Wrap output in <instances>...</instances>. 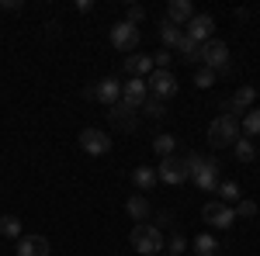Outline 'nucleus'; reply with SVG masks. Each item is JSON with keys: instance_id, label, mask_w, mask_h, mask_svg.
Masks as SVG:
<instances>
[{"instance_id": "nucleus-1", "label": "nucleus", "mask_w": 260, "mask_h": 256, "mask_svg": "<svg viewBox=\"0 0 260 256\" xmlns=\"http://www.w3.org/2000/svg\"><path fill=\"white\" fill-rule=\"evenodd\" d=\"M184 166H187V180H194V187L205 191V194H215L219 191V159L215 156H201V153H187L184 156Z\"/></svg>"}, {"instance_id": "nucleus-2", "label": "nucleus", "mask_w": 260, "mask_h": 256, "mask_svg": "<svg viewBox=\"0 0 260 256\" xmlns=\"http://www.w3.org/2000/svg\"><path fill=\"white\" fill-rule=\"evenodd\" d=\"M240 118L236 115H219V118L208 125V145L212 149H229L236 138H240Z\"/></svg>"}, {"instance_id": "nucleus-3", "label": "nucleus", "mask_w": 260, "mask_h": 256, "mask_svg": "<svg viewBox=\"0 0 260 256\" xmlns=\"http://www.w3.org/2000/svg\"><path fill=\"white\" fill-rule=\"evenodd\" d=\"M128 242H132V249H139L142 256H156L163 249V232H160V225L142 222V225H136V229H132Z\"/></svg>"}, {"instance_id": "nucleus-4", "label": "nucleus", "mask_w": 260, "mask_h": 256, "mask_svg": "<svg viewBox=\"0 0 260 256\" xmlns=\"http://www.w3.org/2000/svg\"><path fill=\"white\" fill-rule=\"evenodd\" d=\"M198 62L205 66V69H212V73H222L225 66H229V45L219 39H212V42H205L198 49Z\"/></svg>"}, {"instance_id": "nucleus-5", "label": "nucleus", "mask_w": 260, "mask_h": 256, "mask_svg": "<svg viewBox=\"0 0 260 256\" xmlns=\"http://www.w3.org/2000/svg\"><path fill=\"white\" fill-rule=\"evenodd\" d=\"M83 97L98 100V104H104V107H115V104L121 100V83H118V77H104V80H98V83H90V87L83 90Z\"/></svg>"}, {"instance_id": "nucleus-6", "label": "nucleus", "mask_w": 260, "mask_h": 256, "mask_svg": "<svg viewBox=\"0 0 260 256\" xmlns=\"http://www.w3.org/2000/svg\"><path fill=\"white\" fill-rule=\"evenodd\" d=\"M146 87H149V94L153 97H160V100H170V97H177V77L170 73V69H153L149 77H146Z\"/></svg>"}, {"instance_id": "nucleus-7", "label": "nucleus", "mask_w": 260, "mask_h": 256, "mask_svg": "<svg viewBox=\"0 0 260 256\" xmlns=\"http://www.w3.org/2000/svg\"><path fill=\"white\" fill-rule=\"evenodd\" d=\"M201 218H205L212 229H222V232L236 225V211H233L229 204H222V201H208V204L201 208Z\"/></svg>"}, {"instance_id": "nucleus-8", "label": "nucleus", "mask_w": 260, "mask_h": 256, "mask_svg": "<svg viewBox=\"0 0 260 256\" xmlns=\"http://www.w3.org/2000/svg\"><path fill=\"white\" fill-rule=\"evenodd\" d=\"M139 39H142V31L136 24H128V21L111 24V45H115L118 52H136V49H139Z\"/></svg>"}, {"instance_id": "nucleus-9", "label": "nucleus", "mask_w": 260, "mask_h": 256, "mask_svg": "<svg viewBox=\"0 0 260 256\" xmlns=\"http://www.w3.org/2000/svg\"><path fill=\"white\" fill-rule=\"evenodd\" d=\"M80 149L87 156H108L111 153V135L104 128H83L80 132Z\"/></svg>"}, {"instance_id": "nucleus-10", "label": "nucleus", "mask_w": 260, "mask_h": 256, "mask_svg": "<svg viewBox=\"0 0 260 256\" xmlns=\"http://www.w3.org/2000/svg\"><path fill=\"white\" fill-rule=\"evenodd\" d=\"M156 177H160L163 184H170V187H180V184L187 180L184 156H167V159H160V166H156Z\"/></svg>"}, {"instance_id": "nucleus-11", "label": "nucleus", "mask_w": 260, "mask_h": 256, "mask_svg": "<svg viewBox=\"0 0 260 256\" xmlns=\"http://www.w3.org/2000/svg\"><path fill=\"white\" fill-rule=\"evenodd\" d=\"M212 31H215V18L212 14H194V18L184 24V35L191 42H198V45L212 42Z\"/></svg>"}, {"instance_id": "nucleus-12", "label": "nucleus", "mask_w": 260, "mask_h": 256, "mask_svg": "<svg viewBox=\"0 0 260 256\" xmlns=\"http://www.w3.org/2000/svg\"><path fill=\"white\" fill-rule=\"evenodd\" d=\"M146 97H149L146 80H132V77H128V83H121V100H125L128 107H136V111H139L142 104H146Z\"/></svg>"}, {"instance_id": "nucleus-13", "label": "nucleus", "mask_w": 260, "mask_h": 256, "mask_svg": "<svg viewBox=\"0 0 260 256\" xmlns=\"http://www.w3.org/2000/svg\"><path fill=\"white\" fill-rule=\"evenodd\" d=\"M49 249H52V246H49L45 236H21L14 253L18 256H49Z\"/></svg>"}, {"instance_id": "nucleus-14", "label": "nucleus", "mask_w": 260, "mask_h": 256, "mask_svg": "<svg viewBox=\"0 0 260 256\" xmlns=\"http://www.w3.org/2000/svg\"><path fill=\"white\" fill-rule=\"evenodd\" d=\"M253 104H257V90H253V87L246 83V87H240V90H236L233 97L225 100V111H243V115H246V111H250Z\"/></svg>"}, {"instance_id": "nucleus-15", "label": "nucleus", "mask_w": 260, "mask_h": 256, "mask_svg": "<svg viewBox=\"0 0 260 256\" xmlns=\"http://www.w3.org/2000/svg\"><path fill=\"white\" fill-rule=\"evenodd\" d=\"M191 18H194V7H191L187 0H170V4H167V18H163V21H170V24L184 28Z\"/></svg>"}, {"instance_id": "nucleus-16", "label": "nucleus", "mask_w": 260, "mask_h": 256, "mask_svg": "<svg viewBox=\"0 0 260 256\" xmlns=\"http://www.w3.org/2000/svg\"><path fill=\"white\" fill-rule=\"evenodd\" d=\"M125 73L132 80H146L149 73H153V56H125Z\"/></svg>"}, {"instance_id": "nucleus-17", "label": "nucleus", "mask_w": 260, "mask_h": 256, "mask_svg": "<svg viewBox=\"0 0 260 256\" xmlns=\"http://www.w3.org/2000/svg\"><path fill=\"white\" fill-rule=\"evenodd\" d=\"M132 184H136L139 191H153V187L160 184V177H156V166H136V170H132Z\"/></svg>"}, {"instance_id": "nucleus-18", "label": "nucleus", "mask_w": 260, "mask_h": 256, "mask_svg": "<svg viewBox=\"0 0 260 256\" xmlns=\"http://www.w3.org/2000/svg\"><path fill=\"white\" fill-rule=\"evenodd\" d=\"M180 39H184V28L170 24V21H163V24H160V42H163V49H167V52H170V49H177Z\"/></svg>"}, {"instance_id": "nucleus-19", "label": "nucleus", "mask_w": 260, "mask_h": 256, "mask_svg": "<svg viewBox=\"0 0 260 256\" xmlns=\"http://www.w3.org/2000/svg\"><path fill=\"white\" fill-rule=\"evenodd\" d=\"M125 211H128V215H132V218L142 225V222L149 218V201H146L142 194H132L128 201H125Z\"/></svg>"}, {"instance_id": "nucleus-20", "label": "nucleus", "mask_w": 260, "mask_h": 256, "mask_svg": "<svg viewBox=\"0 0 260 256\" xmlns=\"http://www.w3.org/2000/svg\"><path fill=\"white\" fill-rule=\"evenodd\" d=\"M240 132H243V138H257L260 135V107H250V111L243 115Z\"/></svg>"}, {"instance_id": "nucleus-21", "label": "nucleus", "mask_w": 260, "mask_h": 256, "mask_svg": "<svg viewBox=\"0 0 260 256\" xmlns=\"http://www.w3.org/2000/svg\"><path fill=\"white\" fill-rule=\"evenodd\" d=\"M233 153H236V159H240V163H253V159H257V145H253V138H236V142H233Z\"/></svg>"}, {"instance_id": "nucleus-22", "label": "nucleus", "mask_w": 260, "mask_h": 256, "mask_svg": "<svg viewBox=\"0 0 260 256\" xmlns=\"http://www.w3.org/2000/svg\"><path fill=\"white\" fill-rule=\"evenodd\" d=\"M215 253H219L215 236H194V256H215Z\"/></svg>"}, {"instance_id": "nucleus-23", "label": "nucleus", "mask_w": 260, "mask_h": 256, "mask_svg": "<svg viewBox=\"0 0 260 256\" xmlns=\"http://www.w3.org/2000/svg\"><path fill=\"white\" fill-rule=\"evenodd\" d=\"M215 194H222V197H219L222 204H236V201L243 197V194H240V184H236V180H222Z\"/></svg>"}, {"instance_id": "nucleus-24", "label": "nucleus", "mask_w": 260, "mask_h": 256, "mask_svg": "<svg viewBox=\"0 0 260 256\" xmlns=\"http://www.w3.org/2000/svg\"><path fill=\"white\" fill-rule=\"evenodd\" d=\"M108 115H111V118L118 121L121 128H132V121H128V115H139V111H136V107H128L125 100H118V104H115V107H111Z\"/></svg>"}, {"instance_id": "nucleus-25", "label": "nucleus", "mask_w": 260, "mask_h": 256, "mask_svg": "<svg viewBox=\"0 0 260 256\" xmlns=\"http://www.w3.org/2000/svg\"><path fill=\"white\" fill-rule=\"evenodd\" d=\"M153 149H156V156H160V159L174 156V149H177V138H174V135H156V138H153Z\"/></svg>"}, {"instance_id": "nucleus-26", "label": "nucleus", "mask_w": 260, "mask_h": 256, "mask_svg": "<svg viewBox=\"0 0 260 256\" xmlns=\"http://www.w3.org/2000/svg\"><path fill=\"white\" fill-rule=\"evenodd\" d=\"M0 236L21 239V218L18 215H4V218H0Z\"/></svg>"}, {"instance_id": "nucleus-27", "label": "nucleus", "mask_w": 260, "mask_h": 256, "mask_svg": "<svg viewBox=\"0 0 260 256\" xmlns=\"http://www.w3.org/2000/svg\"><path fill=\"white\" fill-rule=\"evenodd\" d=\"M139 111H146L149 118H163V115H167V100H160V97H153V94H149Z\"/></svg>"}, {"instance_id": "nucleus-28", "label": "nucleus", "mask_w": 260, "mask_h": 256, "mask_svg": "<svg viewBox=\"0 0 260 256\" xmlns=\"http://www.w3.org/2000/svg\"><path fill=\"white\" fill-rule=\"evenodd\" d=\"M198 49H201V45H198V42H191L187 35H184V39H180V45H177V52H180L187 62H191V66L198 62Z\"/></svg>"}, {"instance_id": "nucleus-29", "label": "nucleus", "mask_w": 260, "mask_h": 256, "mask_svg": "<svg viewBox=\"0 0 260 256\" xmlns=\"http://www.w3.org/2000/svg\"><path fill=\"white\" fill-rule=\"evenodd\" d=\"M215 77H219V73H212V69H205V66H201L198 73H194V87L208 90V87H215Z\"/></svg>"}, {"instance_id": "nucleus-30", "label": "nucleus", "mask_w": 260, "mask_h": 256, "mask_svg": "<svg viewBox=\"0 0 260 256\" xmlns=\"http://www.w3.org/2000/svg\"><path fill=\"white\" fill-rule=\"evenodd\" d=\"M233 211H236V218H253V215H257V204H253V201H246V197H240Z\"/></svg>"}, {"instance_id": "nucleus-31", "label": "nucleus", "mask_w": 260, "mask_h": 256, "mask_svg": "<svg viewBox=\"0 0 260 256\" xmlns=\"http://www.w3.org/2000/svg\"><path fill=\"white\" fill-rule=\"evenodd\" d=\"M142 18H146V11H142L139 4H128V7H125V21H128V24H136V28H139Z\"/></svg>"}, {"instance_id": "nucleus-32", "label": "nucleus", "mask_w": 260, "mask_h": 256, "mask_svg": "<svg viewBox=\"0 0 260 256\" xmlns=\"http://www.w3.org/2000/svg\"><path fill=\"white\" fill-rule=\"evenodd\" d=\"M170 59H174V56H170L167 49H160V52L153 56V69H170Z\"/></svg>"}, {"instance_id": "nucleus-33", "label": "nucleus", "mask_w": 260, "mask_h": 256, "mask_svg": "<svg viewBox=\"0 0 260 256\" xmlns=\"http://www.w3.org/2000/svg\"><path fill=\"white\" fill-rule=\"evenodd\" d=\"M187 249V239L180 236V232H174V239H170V256H180Z\"/></svg>"}, {"instance_id": "nucleus-34", "label": "nucleus", "mask_w": 260, "mask_h": 256, "mask_svg": "<svg viewBox=\"0 0 260 256\" xmlns=\"http://www.w3.org/2000/svg\"><path fill=\"white\" fill-rule=\"evenodd\" d=\"M4 11H21V0H0Z\"/></svg>"}, {"instance_id": "nucleus-35", "label": "nucleus", "mask_w": 260, "mask_h": 256, "mask_svg": "<svg viewBox=\"0 0 260 256\" xmlns=\"http://www.w3.org/2000/svg\"><path fill=\"white\" fill-rule=\"evenodd\" d=\"M77 11H80V14H87V11H94V4H90V0H77Z\"/></svg>"}, {"instance_id": "nucleus-36", "label": "nucleus", "mask_w": 260, "mask_h": 256, "mask_svg": "<svg viewBox=\"0 0 260 256\" xmlns=\"http://www.w3.org/2000/svg\"><path fill=\"white\" fill-rule=\"evenodd\" d=\"M167 256H170V253H167Z\"/></svg>"}]
</instances>
